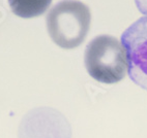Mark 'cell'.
I'll return each instance as SVG.
<instances>
[{
    "mask_svg": "<svg viewBox=\"0 0 147 138\" xmlns=\"http://www.w3.org/2000/svg\"><path fill=\"white\" fill-rule=\"evenodd\" d=\"M135 2L140 13L147 17V0H135Z\"/></svg>",
    "mask_w": 147,
    "mask_h": 138,
    "instance_id": "5",
    "label": "cell"
},
{
    "mask_svg": "<svg viewBox=\"0 0 147 138\" xmlns=\"http://www.w3.org/2000/svg\"><path fill=\"white\" fill-rule=\"evenodd\" d=\"M89 7L78 0H62L46 18L47 30L58 47L71 50L83 43L90 28Z\"/></svg>",
    "mask_w": 147,
    "mask_h": 138,
    "instance_id": "1",
    "label": "cell"
},
{
    "mask_svg": "<svg viewBox=\"0 0 147 138\" xmlns=\"http://www.w3.org/2000/svg\"><path fill=\"white\" fill-rule=\"evenodd\" d=\"M84 62L89 75L102 83H118L129 72L125 47L110 35L96 36L87 44Z\"/></svg>",
    "mask_w": 147,
    "mask_h": 138,
    "instance_id": "2",
    "label": "cell"
},
{
    "mask_svg": "<svg viewBox=\"0 0 147 138\" xmlns=\"http://www.w3.org/2000/svg\"><path fill=\"white\" fill-rule=\"evenodd\" d=\"M129 60V75L147 91V17L140 18L121 35Z\"/></svg>",
    "mask_w": 147,
    "mask_h": 138,
    "instance_id": "3",
    "label": "cell"
},
{
    "mask_svg": "<svg viewBox=\"0 0 147 138\" xmlns=\"http://www.w3.org/2000/svg\"><path fill=\"white\" fill-rule=\"evenodd\" d=\"M52 0H8L11 9L16 16L24 19L35 18L45 13Z\"/></svg>",
    "mask_w": 147,
    "mask_h": 138,
    "instance_id": "4",
    "label": "cell"
}]
</instances>
